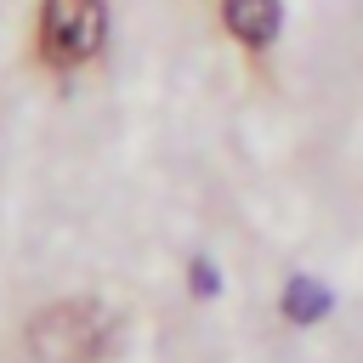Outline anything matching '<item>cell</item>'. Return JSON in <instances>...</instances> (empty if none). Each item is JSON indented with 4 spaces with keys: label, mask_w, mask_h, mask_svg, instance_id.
Returning a JSON list of instances; mask_svg holds the SVG:
<instances>
[{
    "label": "cell",
    "mask_w": 363,
    "mask_h": 363,
    "mask_svg": "<svg viewBox=\"0 0 363 363\" xmlns=\"http://www.w3.org/2000/svg\"><path fill=\"white\" fill-rule=\"evenodd\" d=\"M119 340V323L102 301H57L28 318V352L40 363H102Z\"/></svg>",
    "instance_id": "6da1fadb"
},
{
    "label": "cell",
    "mask_w": 363,
    "mask_h": 363,
    "mask_svg": "<svg viewBox=\"0 0 363 363\" xmlns=\"http://www.w3.org/2000/svg\"><path fill=\"white\" fill-rule=\"evenodd\" d=\"M102 45V0H45L40 6V51L57 68L85 62Z\"/></svg>",
    "instance_id": "7a4b0ae2"
},
{
    "label": "cell",
    "mask_w": 363,
    "mask_h": 363,
    "mask_svg": "<svg viewBox=\"0 0 363 363\" xmlns=\"http://www.w3.org/2000/svg\"><path fill=\"white\" fill-rule=\"evenodd\" d=\"M227 28L244 45H267L278 34V0H227Z\"/></svg>",
    "instance_id": "3957f363"
},
{
    "label": "cell",
    "mask_w": 363,
    "mask_h": 363,
    "mask_svg": "<svg viewBox=\"0 0 363 363\" xmlns=\"http://www.w3.org/2000/svg\"><path fill=\"white\" fill-rule=\"evenodd\" d=\"M284 312H289L295 323H312V318L323 312V289H318V284H306V278H295V284H289V301H284Z\"/></svg>",
    "instance_id": "277c9868"
}]
</instances>
